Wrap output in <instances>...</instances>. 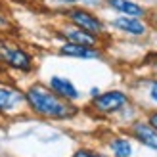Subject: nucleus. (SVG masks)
<instances>
[{"label":"nucleus","mask_w":157,"mask_h":157,"mask_svg":"<svg viewBox=\"0 0 157 157\" xmlns=\"http://www.w3.org/2000/svg\"><path fill=\"white\" fill-rule=\"evenodd\" d=\"M0 59L13 69H19V71H29L33 67V59L25 50L8 42H0Z\"/></svg>","instance_id":"3"},{"label":"nucleus","mask_w":157,"mask_h":157,"mask_svg":"<svg viewBox=\"0 0 157 157\" xmlns=\"http://www.w3.org/2000/svg\"><path fill=\"white\" fill-rule=\"evenodd\" d=\"M150 98H151V101L157 104V81H153L151 86H150Z\"/></svg>","instance_id":"15"},{"label":"nucleus","mask_w":157,"mask_h":157,"mask_svg":"<svg viewBox=\"0 0 157 157\" xmlns=\"http://www.w3.org/2000/svg\"><path fill=\"white\" fill-rule=\"evenodd\" d=\"M130 134L138 144H142L151 151H157V130L147 121H136L130 127Z\"/></svg>","instance_id":"5"},{"label":"nucleus","mask_w":157,"mask_h":157,"mask_svg":"<svg viewBox=\"0 0 157 157\" xmlns=\"http://www.w3.org/2000/svg\"><path fill=\"white\" fill-rule=\"evenodd\" d=\"M50 88L58 94L59 98H63L67 101H73L78 98V90L75 88V84L63 77H52L50 78Z\"/></svg>","instance_id":"8"},{"label":"nucleus","mask_w":157,"mask_h":157,"mask_svg":"<svg viewBox=\"0 0 157 157\" xmlns=\"http://www.w3.org/2000/svg\"><path fill=\"white\" fill-rule=\"evenodd\" d=\"M146 121H147V123H150L151 127H153V128L157 130V109H155V111H150V113H147Z\"/></svg>","instance_id":"14"},{"label":"nucleus","mask_w":157,"mask_h":157,"mask_svg":"<svg viewBox=\"0 0 157 157\" xmlns=\"http://www.w3.org/2000/svg\"><path fill=\"white\" fill-rule=\"evenodd\" d=\"M69 19L75 23V27L86 31V33L90 35H100L101 31H104V23H101L94 13L82 10V8H77V10H71L69 12Z\"/></svg>","instance_id":"4"},{"label":"nucleus","mask_w":157,"mask_h":157,"mask_svg":"<svg viewBox=\"0 0 157 157\" xmlns=\"http://www.w3.org/2000/svg\"><path fill=\"white\" fill-rule=\"evenodd\" d=\"M61 2H88V0H61Z\"/></svg>","instance_id":"16"},{"label":"nucleus","mask_w":157,"mask_h":157,"mask_svg":"<svg viewBox=\"0 0 157 157\" xmlns=\"http://www.w3.org/2000/svg\"><path fill=\"white\" fill-rule=\"evenodd\" d=\"M128 104V96L121 90H109L104 94H98L92 100V107H96V111L104 113V115H111L117 113Z\"/></svg>","instance_id":"2"},{"label":"nucleus","mask_w":157,"mask_h":157,"mask_svg":"<svg viewBox=\"0 0 157 157\" xmlns=\"http://www.w3.org/2000/svg\"><path fill=\"white\" fill-rule=\"evenodd\" d=\"M71 157H104V155H100V153L92 151V150H84V147H81V150H77Z\"/></svg>","instance_id":"13"},{"label":"nucleus","mask_w":157,"mask_h":157,"mask_svg":"<svg viewBox=\"0 0 157 157\" xmlns=\"http://www.w3.org/2000/svg\"><path fill=\"white\" fill-rule=\"evenodd\" d=\"M65 38H69V42H73V44H84V46H94L98 40V36L86 33V31L78 29V27H67Z\"/></svg>","instance_id":"11"},{"label":"nucleus","mask_w":157,"mask_h":157,"mask_svg":"<svg viewBox=\"0 0 157 157\" xmlns=\"http://www.w3.org/2000/svg\"><path fill=\"white\" fill-rule=\"evenodd\" d=\"M23 101H25V94L19 90L12 88V86L0 84V113H10L13 109H17Z\"/></svg>","instance_id":"6"},{"label":"nucleus","mask_w":157,"mask_h":157,"mask_svg":"<svg viewBox=\"0 0 157 157\" xmlns=\"http://www.w3.org/2000/svg\"><path fill=\"white\" fill-rule=\"evenodd\" d=\"M113 27L119 29V31H123V33H128L132 36H142L146 31H147V25L140 17H128V15L115 17L113 19Z\"/></svg>","instance_id":"7"},{"label":"nucleus","mask_w":157,"mask_h":157,"mask_svg":"<svg viewBox=\"0 0 157 157\" xmlns=\"http://www.w3.org/2000/svg\"><path fill=\"white\" fill-rule=\"evenodd\" d=\"M61 54L69 58H78V59H96L100 58V50H96L94 46H84V44H73L67 42L61 46Z\"/></svg>","instance_id":"9"},{"label":"nucleus","mask_w":157,"mask_h":157,"mask_svg":"<svg viewBox=\"0 0 157 157\" xmlns=\"http://www.w3.org/2000/svg\"><path fill=\"white\" fill-rule=\"evenodd\" d=\"M107 6L121 12L123 15H128V17H142V15H146L144 8L138 2H132V0H109Z\"/></svg>","instance_id":"10"},{"label":"nucleus","mask_w":157,"mask_h":157,"mask_svg":"<svg viewBox=\"0 0 157 157\" xmlns=\"http://www.w3.org/2000/svg\"><path fill=\"white\" fill-rule=\"evenodd\" d=\"M109 150H111L113 157H132L134 153V147H132V142L124 136H117L109 142Z\"/></svg>","instance_id":"12"},{"label":"nucleus","mask_w":157,"mask_h":157,"mask_svg":"<svg viewBox=\"0 0 157 157\" xmlns=\"http://www.w3.org/2000/svg\"><path fill=\"white\" fill-rule=\"evenodd\" d=\"M25 101L35 113L48 119H67L75 113V109L67 104V100L59 98L52 88L44 84H33L25 92Z\"/></svg>","instance_id":"1"}]
</instances>
